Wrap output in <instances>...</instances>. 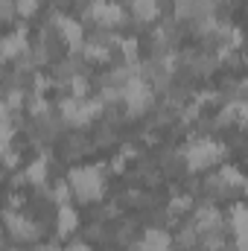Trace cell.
Returning a JSON list of instances; mask_svg holds the SVG:
<instances>
[{
  "label": "cell",
  "instance_id": "cell-1",
  "mask_svg": "<svg viewBox=\"0 0 248 251\" xmlns=\"http://www.w3.org/2000/svg\"><path fill=\"white\" fill-rule=\"evenodd\" d=\"M131 9H134V18L137 21L158 18V0H131Z\"/></svg>",
  "mask_w": 248,
  "mask_h": 251
},
{
  "label": "cell",
  "instance_id": "cell-2",
  "mask_svg": "<svg viewBox=\"0 0 248 251\" xmlns=\"http://www.w3.org/2000/svg\"><path fill=\"white\" fill-rule=\"evenodd\" d=\"M73 228H76V210L62 204V210H59V237H67Z\"/></svg>",
  "mask_w": 248,
  "mask_h": 251
}]
</instances>
